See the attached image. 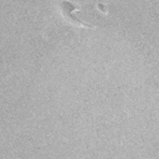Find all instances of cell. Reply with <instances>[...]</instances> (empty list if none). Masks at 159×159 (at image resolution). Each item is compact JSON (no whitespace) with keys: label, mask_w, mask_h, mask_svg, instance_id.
<instances>
[{"label":"cell","mask_w":159,"mask_h":159,"mask_svg":"<svg viewBox=\"0 0 159 159\" xmlns=\"http://www.w3.org/2000/svg\"><path fill=\"white\" fill-rule=\"evenodd\" d=\"M58 7H60V11H61L63 19H65L67 22H70L71 25H73V26H76V27H80V29H93V27H94L93 25H89V24H87V22L80 20V19L75 15V11H77V6H76L73 2H71V1H68V0H62V1L60 2Z\"/></svg>","instance_id":"cell-1"},{"label":"cell","mask_w":159,"mask_h":159,"mask_svg":"<svg viewBox=\"0 0 159 159\" xmlns=\"http://www.w3.org/2000/svg\"><path fill=\"white\" fill-rule=\"evenodd\" d=\"M96 6H97L98 11H101L102 14H107V12H108V11H107V9H106V6H104V5L102 4V2H98V4L96 5Z\"/></svg>","instance_id":"cell-2"}]
</instances>
